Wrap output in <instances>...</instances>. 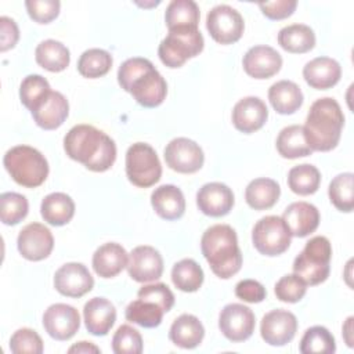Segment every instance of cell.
<instances>
[{
    "label": "cell",
    "instance_id": "obj_1",
    "mask_svg": "<svg viewBox=\"0 0 354 354\" xmlns=\"http://www.w3.org/2000/svg\"><path fill=\"white\" fill-rule=\"evenodd\" d=\"M66 155L91 171H106L116 159L115 141L91 124L73 126L64 138Z\"/></svg>",
    "mask_w": 354,
    "mask_h": 354
},
{
    "label": "cell",
    "instance_id": "obj_2",
    "mask_svg": "<svg viewBox=\"0 0 354 354\" xmlns=\"http://www.w3.org/2000/svg\"><path fill=\"white\" fill-rule=\"evenodd\" d=\"M120 87L145 108L159 106L167 94V84L153 64L141 57L126 59L118 71Z\"/></svg>",
    "mask_w": 354,
    "mask_h": 354
},
{
    "label": "cell",
    "instance_id": "obj_3",
    "mask_svg": "<svg viewBox=\"0 0 354 354\" xmlns=\"http://www.w3.org/2000/svg\"><path fill=\"white\" fill-rule=\"evenodd\" d=\"M344 126V115L336 100L324 97L313 102L303 126L307 145L311 151L328 152L340 140Z\"/></svg>",
    "mask_w": 354,
    "mask_h": 354
},
{
    "label": "cell",
    "instance_id": "obj_4",
    "mask_svg": "<svg viewBox=\"0 0 354 354\" xmlns=\"http://www.w3.org/2000/svg\"><path fill=\"white\" fill-rule=\"evenodd\" d=\"M201 249L212 271L221 279L231 278L242 267L236 232L227 224L209 227L202 235Z\"/></svg>",
    "mask_w": 354,
    "mask_h": 354
},
{
    "label": "cell",
    "instance_id": "obj_5",
    "mask_svg": "<svg viewBox=\"0 0 354 354\" xmlns=\"http://www.w3.org/2000/svg\"><path fill=\"white\" fill-rule=\"evenodd\" d=\"M11 178L26 188L41 185L48 176V163L44 155L29 145H17L8 149L3 159Z\"/></svg>",
    "mask_w": 354,
    "mask_h": 354
},
{
    "label": "cell",
    "instance_id": "obj_6",
    "mask_svg": "<svg viewBox=\"0 0 354 354\" xmlns=\"http://www.w3.org/2000/svg\"><path fill=\"white\" fill-rule=\"evenodd\" d=\"M332 246L328 238L318 235L311 238L293 261V272L306 285H319L328 279L330 271Z\"/></svg>",
    "mask_w": 354,
    "mask_h": 354
},
{
    "label": "cell",
    "instance_id": "obj_7",
    "mask_svg": "<svg viewBox=\"0 0 354 354\" xmlns=\"http://www.w3.org/2000/svg\"><path fill=\"white\" fill-rule=\"evenodd\" d=\"M203 36L198 28H181L169 30L160 41L158 55L169 68H180L187 59L196 57L203 50Z\"/></svg>",
    "mask_w": 354,
    "mask_h": 354
},
{
    "label": "cell",
    "instance_id": "obj_8",
    "mask_svg": "<svg viewBox=\"0 0 354 354\" xmlns=\"http://www.w3.org/2000/svg\"><path fill=\"white\" fill-rule=\"evenodd\" d=\"M126 174L140 188L152 187L160 180L162 165L155 149L145 142H136L126 152Z\"/></svg>",
    "mask_w": 354,
    "mask_h": 354
},
{
    "label": "cell",
    "instance_id": "obj_9",
    "mask_svg": "<svg viewBox=\"0 0 354 354\" xmlns=\"http://www.w3.org/2000/svg\"><path fill=\"white\" fill-rule=\"evenodd\" d=\"M290 236L285 221L278 216H266L260 218L252 231V241L256 250L271 257L288 250Z\"/></svg>",
    "mask_w": 354,
    "mask_h": 354
},
{
    "label": "cell",
    "instance_id": "obj_10",
    "mask_svg": "<svg viewBox=\"0 0 354 354\" xmlns=\"http://www.w3.org/2000/svg\"><path fill=\"white\" fill-rule=\"evenodd\" d=\"M206 28L214 41L232 44L242 37L245 24L242 15L227 4L213 7L206 15Z\"/></svg>",
    "mask_w": 354,
    "mask_h": 354
},
{
    "label": "cell",
    "instance_id": "obj_11",
    "mask_svg": "<svg viewBox=\"0 0 354 354\" xmlns=\"http://www.w3.org/2000/svg\"><path fill=\"white\" fill-rule=\"evenodd\" d=\"M165 160L171 170L183 174H191L196 173L203 166L205 155L195 141L178 137L166 145Z\"/></svg>",
    "mask_w": 354,
    "mask_h": 354
},
{
    "label": "cell",
    "instance_id": "obj_12",
    "mask_svg": "<svg viewBox=\"0 0 354 354\" xmlns=\"http://www.w3.org/2000/svg\"><path fill=\"white\" fill-rule=\"evenodd\" d=\"M256 326L253 311L239 303L227 304L218 317V328L221 333L234 343L248 340Z\"/></svg>",
    "mask_w": 354,
    "mask_h": 354
},
{
    "label": "cell",
    "instance_id": "obj_13",
    "mask_svg": "<svg viewBox=\"0 0 354 354\" xmlns=\"http://www.w3.org/2000/svg\"><path fill=\"white\" fill-rule=\"evenodd\" d=\"M17 246L18 252L26 260L40 261L50 256L54 248V238L46 225L40 223H30L19 231Z\"/></svg>",
    "mask_w": 354,
    "mask_h": 354
},
{
    "label": "cell",
    "instance_id": "obj_14",
    "mask_svg": "<svg viewBox=\"0 0 354 354\" xmlns=\"http://www.w3.org/2000/svg\"><path fill=\"white\" fill-rule=\"evenodd\" d=\"M43 326L53 339L69 340L80 328V315L75 307L55 303L44 311Z\"/></svg>",
    "mask_w": 354,
    "mask_h": 354
},
{
    "label": "cell",
    "instance_id": "obj_15",
    "mask_svg": "<svg viewBox=\"0 0 354 354\" xmlns=\"http://www.w3.org/2000/svg\"><path fill=\"white\" fill-rule=\"evenodd\" d=\"M297 319L293 313L278 308L267 313L260 325V333L270 346H285L295 337Z\"/></svg>",
    "mask_w": 354,
    "mask_h": 354
},
{
    "label": "cell",
    "instance_id": "obj_16",
    "mask_svg": "<svg viewBox=\"0 0 354 354\" xmlns=\"http://www.w3.org/2000/svg\"><path fill=\"white\" fill-rule=\"evenodd\" d=\"M54 286L62 296L82 297L93 289L94 279L84 264L66 263L55 271Z\"/></svg>",
    "mask_w": 354,
    "mask_h": 354
},
{
    "label": "cell",
    "instance_id": "obj_17",
    "mask_svg": "<svg viewBox=\"0 0 354 354\" xmlns=\"http://www.w3.org/2000/svg\"><path fill=\"white\" fill-rule=\"evenodd\" d=\"M127 272L137 282L156 281L163 272V259L152 246H137L129 254Z\"/></svg>",
    "mask_w": 354,
    "mask_h": 354
},
{
    "label": "cell",
    "instance_id": "obj_18",
    "mask_svg": "<svg viewBox=\"0 0 354 354\" xmlns=\"http://www.w3.org/2000/svg\"><path fill=\"white\" fill-rule=\"evenodd\" d=\"M196 205L206 216L223 217L228 214L234 206V194L231 188L223 183H207L199 188Z\"/></svg>",
    "mask_w": 354,
    "mask_h": 354
},
{
    "label": "cell",
    "instance_id": "obj_19",
    "mask_svg": "<svg viewBox=\"0 0 354 354\" xmlns=\"http://www.w3.org/2000/svg\"><path fill=\"white\" fill-rule=\"evenodd\" d=\"M242 65L250 77L268 79L279 72L282 57L270 46H254L243 55Z\"/></svg>",
    "mask_w": 354,
    "mask_h": 354
},
{
    "label": "cell",
    "instance_id": "obj_20",
    "mask_svg": "<svg viewBox=\"0 0 354 354\" xmlns=\"http://www.w3.org/2000/svg\"><path fill=\"white\" fill-rule=\"evenodd\" d=\"M268 118V109L259 97H245L232 109V123L236 130L250 134L261 129Z\"/></svg>",
    "mask_w": 354,
    "mask_h": 354
},
{
    "label": "cell",
    "instance_id": "obj_21",
    "mask_svg": "<svg viewBox=\"0 0 354 354\" xmlns=\"http://www.w3.org/2000/svg\"><path fill=\"white\" fill-rule=\"evenodd\" d=\"M282 220L292 236L304 238L318 228L319 212L308 202H293L285 209Z\"/></svg>",
    "mask_w": 354,
    "mask_h": 354
},
{
    "label": "cell",
    "instance_id": "obj_22",
    "mask_svg": "<svg viewBox=\"0 0 354 354\" xmlns=\"http://www.w3.org/2000/svg\"><path fill=\"white\" fill-rule=\"evenodd\" d=\"M36 124L44 130L58 129L68 118L69 104L59 91H50V94L30 111Z\"/></svg>",
    "mask_w": 354,
    "mask_h": 354
},
{
    "label": "cell",
    "instance_id": "obj_23",
    "mask_svg": "<svg viewBox=\"0 0 354 354\" xmlns=\"http://www.w3.org/2000/svg\"><path fill=\"white\" fill-rule=\"evenodd\" d=\"M83 317L91 335L105 336L116 321V308L105 297H93L84 304Z\"/></svg>",
    "mask_w": 354,
    "mask_h": 354
},
{
    "label": "cell",
    "instance_id": "obj_24",
    "mask_svg": "<svg viewBox=\"0 0 354 354\" xmlns=\"http://www.w3.org/2000/svg\"><path fill=\"white\" fill-rule=\"evenodd\" d=\"M342 76L339 62L329 57H317L303 68V77L315 90H328L337 84Z\"/></svg>",
    "mask_w": 354,
    "mask_h": 354
},
{
    "label": "cell",
    "instance_id": "obj_25",
    "mask_svg": "<svg viewBox=\"0 0 354 354\" xmlns=\"http://www.w3.org/2000/svg\"><path fill=\"white\" fill-rule=\"evenodd\" d=\"M151 205L156 214L165 220H178L185 212V199L181 189L171 184H165L151 194Z\"/></svg>",
    "mask_w": 354,
    "mask_h": 354
},
{
    "label": "cell",
    "instance_id": "obj_26",
    "mask_svg": "<svg viewBox=\"0 0 354 354\" xmlns=\"http://www.w3.org/2000/svg\"><path fill=\"white\" fill-rule=\"evenodd\" d=\"M127 252L116 242L101 245L93 254V268L101 278H113L127 267Z\"/></svg>",
    "mask_w": 354,
    "mask_h": 354
},
{
    "label": "cell",
    "instance_id": "obj_27",
    "mask_svg": "<svg viewBox=\"0 0 354 354\" xmlns=\"http://www.w3.org/2000/svg\"><path fill=\"white\" fill-rule=\"evenodd\" d=\"M205 336L202 322L192 314H181L170 326L169 339L181 348L198 347Z\"/></svg>",
    "mask_w": 354,
    "mask_h": 354
},
{
    "label": "cell",
    "instance_id": "obj_28",
    "mask_svg": "<svg viewBox=\"0 0 354 354\" xmlns=\"http://www.w3.org/2000/svg\"><path fill=\"white\" fill-rule=\"evenodd\" d=\"M268 100L278 113L290 115L301 106L303 93L295 82L279 80L270 87Z\"/></svg>",
    "mask_w": 354,
    "mask_h": 354
},
{
    "label": "cell",
    "instance_id": "obj_29",
    "mask_svg": "<svg viewBox=\"0 0 354 354\" xmlns=\"http://www.w3.org/2000/svg\"><path fill=\"white\" fill-rule=\"evenodd\" d=\"M40 213L44 221L61 227L72 220L75 214V202L64 192H53L41 201Z\"/></svg>",
    "mask_w": 354,
    "mask_h": 354
},
{
    "label": "cell",
    "instance_id": "obj_30",
    "mask_svg": "<svg viewBox=\"0 0 354 354\" xmlns=\"http://www.w3.org/2000/svg\"><path fill=\"white\" fill-rule=\"evenodd\" d=\"M281 195L277 181L266 177L252 180L245 189L246 203L254 210H267L272 207Z\"/></svg>",
    "mask_w": 354,
    "mask_h": 354
},
{
    "label": "cell",
    "instance_id": "obj_31",
    "mask_svg": "<svg viewBox=\"0 0 354 354\" xmlns=\"http://www.w3.org/2000/svg\"><path fill=\"white\" fill-rule=\"evenodd\" d=\"M278 44L288 53L303 54L314 48V30L303 24H293L282 28L278 33Z\"/></svg>",
    "mask_w": 354,
    "mask_h": 354
},
{
    "label": "cell",
    "instance_id": "obj_32",
    "mask_svg": "<svg viewBox=\"0 0 354 354\" xmlns=\"http://www.w3.org/2000/svg\"><path fill=\"white\" fill-rule=\"evenodd\" d=\"M35 58L43 69L48 72H61L69 65L71 54L68 47L61 41L48 39L37 44Z\"/></svg>",
    "mask_w": 354,
    "mask_h": 354
},
{
    "label": "cell",
    "instance_id": "obj_33",
    "mask_svg": "<svg viewBox=\"0 0 354 354\" xmlns=\"http://www.w3.org/2000/svg\"><path fill=\"white\" fill-rule=\"evenodd\" d=\"M277 149L282 158L296 159L311 155V148L307 145L303 126L292 124L283 127L277 138Z\"/></svg>",
    "mask_w": 354,
    "mask_h": 354
},
{
    "label": "cell",
    "instance_id": "obj_34",
    "mask_svg": "<svg viewBox=\"0 0 354 354\" xmlns=\"http://www.w3.org/2000/svg\"><path fill=\"white\" fill-rule=\"evenodd\" d=\"M199 7L192 0H173L169 3L165 21L169 30L181 28H198Z\"/></svg>",
    "mask_w": 354,
    "mask_h": 354
},
{
    "label": "cell",
    "instance_id": "obj_35",
    "mask_svg": "<svg viewBox=\"0 0 354 354\" xmlns=\"http://www.w3.org/2000/svg\"><path fill=\"white\" fill-rule=\"evenodd\" d=\"M203 270L192 259H183L171 268V281L183 292H196L203 283Z\"/></svg>",
    "mask_w": 354,
    "mask_h": 354
},
{
    "label": "cell",
    "instance_id": "obj_36",
    "mask_svg": "<svg viewBox=\"0 0 354 354\" xmlns=\"http://www.w3.org/2000/svg\"><path fill=\"white\" fill-rule=\"evenodd\" d=\"M321 183V173L319 170L310 165L303 163L295 166L288 173V185L292 192L297 195H311L318 191Z\"/></svg>",
    "mask_w": 354,
    "mask_h": 354
},
{
    "label": "cell",
    "instance_id": "obj_37",
    "mask_svg": "<svg viewBox=\"0 0 354 354\" xmlns=\"http://www.w3.org/2000/svg\"><path fill=\"white\" fill-rule=\"evenodd\" d=\"M165 311L153 301L137 299L126 307V319L142 328H156L160 325Z\"/></svg>",
    "mask_w": 354,
    "mask_h": 354
},
{
    "label": "cell",
    "instance_id": "obj_38",
    "mask_svg": "<svg viewBox=\"0 0 354 354\" xmlns=\"http://www.w3.org/2000/svg\"><path fill=\"white\" fill-rule=\"evenodd\" d=\"M112 68V55L102 48L86 50L79 61L77 71L83 77L97 79L106 75Z\"/></svg>",
    "mask_w": 354,
    "mask_h": 354
},
{
    "label": "cell",
    "instance_id": "obj_39",
    "mask_svg": "<svg viewBox=\"0 0 354 354\" xmlns=\"http://www.w3.org/2000/svg\"><path fill=\"white\" fill-rule=\"evenodd\" d=\"M354 176L353 173L337 174L329 184L328 194L332 205L340 210L350 213L354 207Z\"/></svg>",
    "mask_w": 354,
    "mask_h": 354
},
{
    "label": "cell",
    "instance_id": "obj_40",
    "mask_svg": "<svg viewBox=\"0 0 354 354\" xmlns=\"http://www.w3.org/2000/svg\"><path fill=\"white\" fill-rule=\"evenodd\" d=\"M336 351V343L333 335L325 326L308 328L300 340V353H321L333 354Z\"/></svg>",
    "mask_w": 354,
    "mask_h": 354
},
{
    "label": "cell",
    "instance_id": "obj_41",
    "mask_svg": "<svg viewBox=\"0 0 354 354\" xmlns=\"http://www.w3.org/2000/svg\"><path fill=\"white\" fill-rule=\"evenodd\" d=\"M50 91L51 88L46 77L41 75H29L19 86V98L29 111H33L50 94Z\"/></svg>",
    "mask_w": 354,
    "mask_h": 354
},
{
    "label": "cell",
    "instance_id": "obj_42",
    "mask_svg": "<svg viewBox=\"0 0 354 354\" xmlns=\"http://www.w3.org/2000/svg\"><path fill=\"white\" fill-rule=\"evenodd\" d=\"M29 210L28 199L18 192L0 195V218L6 225H15L22 221Z\"/></svg>",
    "mask_w": 354,
    "mask_h": 354
},
{
    "label": "cell",
    "instance_id": "obj_43",
    "mask_svg": "<svg viewBox=\"0 0 354 354\" xmlns=\"http://www.w3.org/2000/svg\"><path fill=\"white\" fill-rule=\"evenodd\" d=\"M112 350L116 354H140L142 351V337L130 325L118 328L112 337Z\"/></svg>",
    "mask_w": 354,
    "mask_h": 354
},
{
    "label": "cell",
    "instance_id": "obj_44",
    "mask_svg": "<svg viewBox=\"0 0 354 354\" xmlns=\"http://www.w3.org/2000/svg\"><path fill=\"white\" fill-rule=\"evenodd\" d=\"M10 350L14 354H41L43 340L29 328H21L10 339Z\"/></svg>",
    "mask_w": 354,
    "mask_h": 354
},
{
    "label": "cell",
    "instance_id": "obj_45",
    "mask_svg": "<svg viewBox=\"0 0 354 354\" xmlns=\"http://www.w3.org/2000/svg\"><path fill=\"white\" fill-rule=\"evenodd\" d=\"M274 292L277 299H279L281 301L297 303L304 297L307 292V285L296 274H288L275 283Z\"/></svg>",
    "mask_w": 354,
    "mask_h": 354
},
{
    "label": "cell",
    "instance_id": "obj_46",
    "mask_svg": "<svg viewBox=\"0 0 354 354\" xmlns=\"http://www.w3.org/2000/svg\"><path fill=\"white\" fill-rule=\"evenodd\" d=\"M138 299L156 303L165 313L170 311L174 304V295L166 283L158 282L153 285H145L138 290Z\"/></svg>",
    "mask_w": 354,
    "mask_h": 354
},
{
    "label": "cell",
    "instance_id": "obj_47",
    "mask_svg": "<svg viewBox=\"0 0 354 354\" xmlns=\"http://www.w3.org/2000/svg\"><path fill=\"white\" fill-rule=\"evenodd\" d=\"M29 17L37 24H48L59 14L58 0H28L25 1Z\"/></svg>",
    "mask_w": 354,
    "mask_h": 354
},
{
    "label": "cell",
    "instance_id": "obj_48",
    "mask_svg": "<svg viewBox=\"0 0 354 354\" xmlns=\"http://www.w3.org/2000/svg\"><path fill=\"white\" fill-rule=\"evenodd\" d=\"M238 299L246 303H260L266 299V288L256 279H242L235 286Z\"/></svg>",
    "mask_w": 354,
    "mask_h": 354
},
{
    "label": "cell",
    "instance_id": "obj_49",
    "mask_svg": "<svg viewBox=\"0 0 354 354\" xmlns=\"http://www.w3.org/2000/svg\"><path fill=\"white\" fill-rule=\"evenodd\" d=\"M261 12L268 19H283L293 14L297 7L296 0H277V1H266L259 3Z\"/></svg>",
    "mask_w": 354,
    "mask_h": 354
},
{
    "label": "cell",
    "instance_id": "obj_50",
    "mask_svg": "<svg viewBox=\"0 0 354 354\" xmlns=\"http://www.w3.org/2000/svg\"><path fill=\"white\" fill-rule=\"evenodd\" d=\"M19 39V30L14 19L8 17L0 18V50L7 51L12 48Z\"/></svg>",
    "mask_w": 354,
    "mask_h": 354
},
{
    "label": "cell",
    "instance_id": "obj_51",
    "mask_svg": "<svg viewBox=\"0 0 354 354\" xmlns=\"http://www.w3.org/2000/svg\"><path fill=\"white\" fill-rule=\"evenodd\" d=\"M68 351L69 353H100V348L90 342H79L77 344L72 346Z\"/></svg>",
    "mask_w": 354,
    "mask_h": 354
}]
</instances>
